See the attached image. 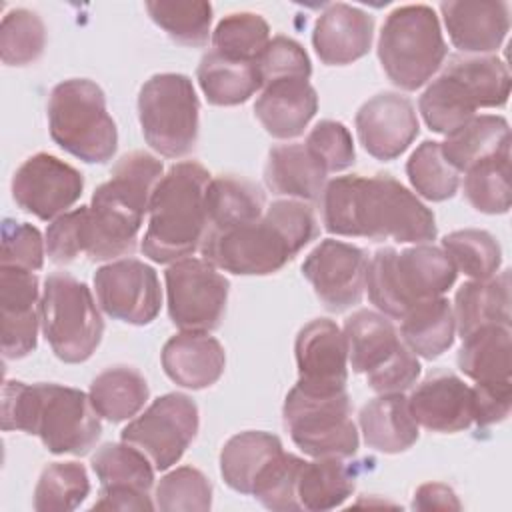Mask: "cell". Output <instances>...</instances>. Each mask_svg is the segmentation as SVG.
Masks as SVG:
<instances>
[{
  "label": "cell",
  "instance_id": "obj_1",
  "mask_svg": "<svg viewBox=\"0 0 512 512\" xmlns=\"http://www.w3.org/2000/svg\"><path fill=\"white\" fill-rule=\"evenodd\" d=\"M320 210L324 228L336 236L416 244L436 238L432 210L390 174L330 180L320 194Z\"/></svg>",
  "mask_w": 512,
  "mask_h": 512
},
{
  "label": "cell",
  "instance_id": "obj_2",
  "mask_svg": "<svg viewBox=\"0 0 512 512\" xmlns=\"http://www.w3.org/2000/svg\"><path fill=\"white\" fill-rule=\"evenodd\" d=\"M318 234L310 206L276 200L252 222L208 234L202 256L212 266L238 276H266L284 268Z\"/></svg>",
  "mask_w": 512,
  "mask_h": 512
},
{
  "label": "cell",
  "instance_id": "obj_3",
  "mask_svg": "<svg viewBox=\"0 0 512 512\" xmlns=\"http://www.w3.org/2000/svg\"><path fill=\"white\" fill-rule=\"evenodd\" d=\"M162 170V162L148 152H130L116 162L110 180L94 190L88 206L84 254L90 260H112L136 250Z\"/></svg>",
  "mask_w": 512,
  "mask_h": 512
},
{
  "label": "cell",
  "instance_id": "obj_4",
  "mask_svg": "<svg viewBox=\"0 0 512 512\" xmlns=\"http://www.w3.org/2000/svg\"><path fill=\"white\" fill-rule=\"evenodd\" d=\"M2 430L34 434L52 454L82 456L100 438L102 422L90 396L78 388L6 380L2 386Z\"/></svg>",
  "mask_w": 512,
  "mask_h": 512
},
{
  "label": "cell",
  "instance_id": "obj_5",
  "mask_svg": "<svg viewBox=\"0 0 512 512\" xmlns=\"http://www.w3.org/2000/svg\"><path fill=\"white\" fill-rule=\"evenodd\" d=\"M210 172L196 160L174 164L158 182L148 228L142 238V252L158 264L192 256L206 238V190Z\"/></svg>",
  "mask_w": 512,
  "mask_h": 512
},
{
  "label": "cell",
  "instance_id": "obj_6",
  "mask_svg": "<svg viewBox=\"0 0 512 512\" xmlns=\"http://www.w3.org/2000/svg\"><path fill=\"white\" fill-rule=\"evenodd\" d=\"M510 96V72L496 56H452L422 92L420 114L430 130L452 134L478 108H500Z\"/></svg>",
  "mask_w": 512,
  "mask_h": 512
},
{
  "label": "cell",
  "instance_id": "obj_7",
  "mask_svg": "<svg viewBox=\"0 0 512 512\" xmlns=\"http://www.w3.org/2000/svg\"><path fill=\"white\" fill-rule=\"evenodd\" d=\"M456 268L442 248L418 244L396 252L380 248L368 262L366 288L370 302L394 320L418 302L444 296L456 282Z\"/></svg>",
  "mask_w": 512,
  "mask_h": 512
},
{
  "label": "cell",
  "instance_id": "obj_8",
  "mask_svg": "<svg viewBox=\"0 0 512 512\" xmlns=\"http://www.w3.org/2000/svg\"><path fill=\"white\" fill-rule=\"evenodd\" d=\"M46 110L50 136L62 150L88 164L112 160L118 148V130L96 82L70 78L56 84Z\"/></svg>",
  "mask_w": 512,
  "mask_h": 512
},
{
  "label": "cell",
  "instance_id": "obj_9",
  "mask_svg": "<svg viewBox=\"0 0 512 512\" xmlns=\"http://www.w3.org/2000/svg\"><path fill=\"white\" fill-rule=\"evenodd\" d=\"M446 54L438 16L430 6H398L386 16L378 38V60L394 86L418 90L440 70Z\"/></svg>",
  "mask_w": 512,
  "mask_h": 512
},
{
  "label": "cell",
  "instance_id": "obj_10",
  "mask_svg": "<svg viewBox=\"0 0 512 512\" xmlns=\"http://www.w3.org/2000/svg\"><path fill=\"white\" fill-rule=\"evenodd\" d=\"M40 322L52 352L66 364L86 362L104 334V320L90 288L66 272H54L46 278Z\"/></svg>",
  "mask_w": 512,
  "mask_h": 512
},
{
  "label": "cell",
  "instance_id": "obj_11",
  "mask_svg": "<svg viewBox=\"0 0 512 512\" xmlns=\"http://www.w3.org/2000/svg\"><path fill=\"white\" fill-rule=\"evenodd\" d=\"M138 118L152 150L166 158L190 154L200 130V102L192 80L174 72L148 78L138 94Z\"/></svg>",
  "mask_w": 512,
  "mask_h": 512
},
{
  "label": "cell",
  "instance_id": "obj_12",
  "mask_svg": "<svg viewBox=\"0 0 512 512\" xmlns=\"http://www.w3.org/2000/svg\"><path fill=\"white\" fill-rule=\"evenodd\" d=\"M348 360L374 392L408 390L420 376V362L400 340L392 322L378 312L358 310L344 322Z\"/></svg>",
  "mask_w": 512,
  "mask_h": 512
},
{
  "label": "cell",
  "instance_id": "obj_13",
  "mask_svg": "<svg viewBox=\"0 0 512 512\" xmlns=\"http://www.w3.org/2000/svg\"><path fill=\"white\" fill-rule=\"evenodd\" d=\"M292 442L312 458H348L358 450V430L346 390L312 392L294 386L282 406Z\"/></svg>",
  "mask_w": 512,
  "mask_h": 512
},
{
  "label": "cell",
  "instance_id": "obj_14",
  "mask_svg": "<svg viewBox=\"0 0 512 512\" xmlns=\"http://www.w3.org/2000/svg\"><path fill=\"white\" fill-rule=\"evenodd\" d=\"M168 314L184 332H210L222 322L228 302V280L204 258H182L166 272Z\"/></svg>",
  "mask_w": 512,
  "mask_h": 512
},
{
  "label": "cell",
  "instance_id": "obj_15",
  "mask_svg": "<svg viewBox=\"0 0 512 512\" xmlns=\"http://www.w3.org/2000/svg\"><path fill=\"white\" fill-rule=\"evenodd\" d=\"M198 406L180 392L156 398L122 430V442L148 456L156 470L174 466L198 432Z\"/></svg>",
  "mask_w": 512,
  "mask_h": 512
},
{
  "label": "cell",
  "instance_id": "obj_16",
  "mask_svg": "<svg viewBox=\"0 0 512 512\" xmlns=\"http://www.w3.org/2000/svg\"><path fill=\"white\" fill-rule=\"evenodd\" d=\"M94 288L100 308L126 324H150L162 306L156 270L136 258H122L98 268Z\"/></svg>",
  "mask_w": 512,
  "mask_h": 512
},
{
  "label": "cell",
  "instance_id": "obj_17",
  "mask_svg": "<svg viewBox=\"0 0 512 512\" xmlns=\"http://www.w3.org/2000/svg\"><path fill=\"white\" fill-rule=\"evenodd\" d=\"M82 190V174L46 152L26 158L12 178L14 202L40 220H56L66 214Z\"/></svg>",
  "mask_w": 512,
  "mask_h": 512
},
{
  "label": "cell",
  "instance_id": "obj_18",
  "mask_svg": "<svg viewBox=\"0 0 512 512\" xmlns=\"http://www.w3.org/2000/svg\"><path fill=\"white\" fill-rule=\"evenodd\" d=\"M366 268L368 256L362 248L328 238L306 256L302 274L324 308L344 312L362 300Z\"/></svg>",
  "mask_w": 512,
  "mask_h": 512
},
{
  "label": "cell",
  "instance_id": "obj_19",
  "mask_svg": "<svg viewBox=\"0 0 512 512\" xmlns=\"http://www.w3.org/2000/svg\"><path fill=\"white\" fill-rule=\"evenodd\" d=\"M298 386L312 392L346 390L348 346L344 332L328 318L308 322L294 344Z\"/></svg>",
  "mask_w": 512,
  "mask_h": 512
},
{
  "label": "cell",
  "instance_id": "obj_20",
  "mask_svg": "<svg viewBox=\"0 0 512 512\" xmlns=\"http://www.w3.org/2000/svg\"><path fill=\"white\" fill-rule=\"evenodd\" d=\"M356 132L364 150L376 160H394L420 132L414 104L396 92H380L356 112Z\"/></svg>",
  "mask_w": 512,
  "mask_h": 512
},
{
  "label": "cell",
  "instance_id": "obj_21",
  "mask_svg": "<svg viewBox=\"0 0 512 512\" xmlns=\"http://www.w3.org/2000/svg\"><path fill=\"white\" fill-rule=\"evenodd\" d=\"M38 278L30 270L0 266V340L6 360L28 356L36 348L40 302Z\"/></svg>",
  "mask_w": 512,
  "mask_h": 512
},
{
  "label": "cell",
  "instance_id": "obj_22",
  "mask_svg": "<svg viewBox=\"0 0 512 512\" xmlns=\"http://www.w3.org/2000/svg\"><path fill=\"white\" fill-rule=\"evenodd\" d=\"M440 12L452 44L464 54H484L500 48L510 30L508 2H442Z\"/></svg>",
  "mask_w": 512,
  "mask_h": 512
},
{
  "label": "cell",
  "instance_id": "obj_23",
  "mask_svg": "<svg viewBox=\"0 0 512 512\" xmlns=\"http://www.w3.org/2000/svg\"><path fill=\"white\" fill-rule=\"evenodd\" d=\"M374 36V18L350 4H330L312 30V46L328 66H346L368 54Z\"/></svg>",
  "mask_w": 512,
  "mask_h": 512
},
{
  "label": "cell",
  "instance_id": "obj_24",
  "mask_svg": "<svg viewBox=\"0 0 512 512\" xmlns=\"http://www.w3.org/2000/svg\"><path fill=\"white\" fill-rule=\"evenodd\" d=\"M408 406L414 420L432 432H460L472 424V388L450 372L420 382Z\"/></svg>",
  "mask_w": 512,
  "mask_h": 512
},
{
  "label": "cell",
  "instance_id": "obj_25",
  "mask_svg": "<svg viewBox=\"0 0 512 512\" xmlns=\"http://www.w3.org/2000/svg\"><path fill=\"white\" fill-rule=\"evenodd\" d=\"M226 366L222 344L208 332H180L162 348L166 376L182 388L202 390L216 384Z\"/></svg>",
  "mask_w": 512,
  "mask_h": 512
},
{
  "label": "cell",
  "instance_id": "obj_26",
  "mask_svg": "<svg viewBox=\"0 0 512 512\" xmlns=\"http://www.w3.org/2000/svg\"><path fill=\"white\" fill-rule=\"evenodd\" d=\"M262 88L254 104V114L264 130L280 140L300 136L318 110V96L310 82L284 78L268 82Z\"/></svg>",
  "mask_w": 512,
  "mask_h": 512
},
{
  "label": "cell",
  "instance_id": "obj_27",
  "mask_svg": "<svg viewBox=\"0 0 512 512\" xmlns=\"http://www.w3.org/2000/svg\"><path fill=\"white\" fill-rule=\"evenodd\" d=\"M360 430L366 446L384 454L404 452L418 440V422L402 392L382 394L364 404Z\"/></svg>",
  "mask_w": 512,
  "mask_h": 512
},
{
  "label": "cell",
  "instance_id": "obj_28",
  "mask_svg": "<svg viewBox=\"0 0 512 512\" xmlns=\"http://www.w3.org/2000/svg\"><path fill=\"white\" fill-rule=\"evenodd\" d=\"M326 174L306 144L274 146L264 166L266 186L274 194L302 200H316L322 194Z\"/></svg>",
  "mask_w": 512,
  "mask_h": 512
},
{
  "label": "cell",
  "instance_id": "obj_29",
  "mask_svg": "<svg viewBox=\"0 0 512 512\" xmlns=\"http://www.w3.org/2000/svg\"><path fill=\"white\" fill-rule=\"evenodd\" d=\"M452 312L460 338L488 324L510 326V270H502L496 278L462 284Z\"/></svg>",
  "mask_w": 512,
  "mask_h": 512
},
{
  "label": "cell",
  "instance_id": "obj_30",
  "mask_svg": "<svg viewBox=\"0 0 512 512\" xmlns=\"http://www.w3.org/2000/svg\"><path fill=\"white\" fill-rule=\"evenodd\" d=\"M196 78L206 100L214 106H238L262 88L258 62L226 58L216 50L202 56Z\"/></svg>",
  "mask_w": 512,
  "mask_h": 512
},
{
  "label": "cell",
  "instance_id": "obj_31",
  "mask_svg": "<svg viewBox=\"0 0 512 512\" xmlns=\"http://www.w3.org/2000/svg\"><path fill=\"white\" fill-rule=\"evenodd\" d=\"M442 156L456 172H466L504 150H510V128L506 118L482 114L470 118L440 142Z\"/></svg>",
  "mask_w": 512,
  "mask_h": 512
},
{
  "label": "cell",
  "instance_id": "obj_32",
  "mask_svg": "<svg viewBox=\"0 0 512 512\" xmlns=\"http://www.w3.org/2000/svg\"><path fill=\"white\" fill-rule=\"evenodd\" d=\"M264 210L266 196L256 184L236 176L212 178L206 190V236L252 222L260 218Z\"/></svg>",
  "mask_w": 512,
  "mask_h": 512
},
{
  "label": "cell",
  "instance_id": "obj_33",
  "mask_svg": "<svg viewBox=\"0 0 512 512\" xmlns=\"http://www.w3.org/2000/svg\"><path fill=\"white\" fill-rule=\"evenodd\" d=\"M280 452L282 442L278 436L262 430L240 432L232 436L220 452V474L232 490L252 494L256 478Z\"/></svg>",
  "mask_w": 512,
  "mask_h": 512
},
{
  "label": "cell",
  "instance_id": "obj_34",
  "mask_svg": "<svg viewBox=\"0 0 512 512\" xmlns=\"http://www.w3.org/2000/svg\"><path fill=\"white\" fill-rule=\"evenodd\" d=\"M454 332V312L444 296L418 302L402 316L400 334L404 344L426 360L442 356L452 346Z\"/></svg>",
  "mask_w": 512,
  "mask_h": 512
},
{
  "label": "cell",
  "instance_id": "obj_35",
  "mask_svg": "<svg viewBox=\"0 0 512 512\" xmlns=\"http://www.w3.org/2000/svg\"><path fill=\"white\" fill-rule=\"evenodd\" d=\"M460 370L474 382H502L512 374L510 326L488 324L466 338L458 352Z\"/></svg>",
  "mask_w": 512,
  "mask_h": 512
},
{
  "label": "cell",
  "instance_id": "obj_36",
  "mask_svg": "<svg viewBox=\"0 0 512 512\" xmlns=\"http://www.w3.org/2000/svg\"><path fill=\"white\" fill-rule=\"evenodd\" d=\"M356 470L342 458H316L300 468L296 498L300 510H330L354 492Z\"/></svg>",
  "mask_w": 512,
  "mask_h": 512
},
{
  "label": "cell",
  "instance_id": "obj_37",
  "mask_svg": "<svg viewBox=\"0 0 512 512\" xmlns=\"http://www.w3.org/2000/svg\"><path fill=\"white\" fill-rule=\"evenodd\" d=\"M146 378L130 366H112L90 384V402L100 418L124 422L136 416L148 400Z\"/></svg>",
  "mask_w": 512,
  "mask_h": 512
},
{
  "label": "cell",
  "instance_id": "obj_38",
  "mask_svg": "<svg viewBox=\"0 0 512 512\" xmlns=\"http://www.w3.org/2000/svg\"><path fill=\"white\" fill-rule=\"evenodd\" d=\"M90 464L102 488H134L150 492L154 484L152 462L144 452L126 442H108L100 446Z\"/></svg>",
  "mask_w": 512,
  "mask_h": 512
},
{
  "label": "cell",
  "instance_id": "obj_39",
  "mask_svg": "<svg viewBox=\"0 0 512 512\" xmlns=\"http://www.w3.org/2000/svg\"><path fill=\"white\" fill-rule=\"evenodd\" d=\"M90 492L86 468L78 462L48 464L34 488V510L70 512L78 508Z\"/></svg>",
  "mask_w": 512,
  "mask_h": 512
},
{
  "label": "cell",
  "instance_id": "obj_40",
  "mask_svg": "<svg viewBox=\"0 0 512 512\" xmlns=\"http://www.w3.org/2000/svg\"><path fill=\"white\" fill-rule=\"evenodd\" d=\"M464 196L478 212L506 214L510 210V150L466 170Z\"/></svg>",
  "mask_w": 512,
  "mask_h": 512
},
{
  "label": "cell",
  "instance_id": "obj_41",
  "mask_svg": "<svg viewBox=\"0 0 512 512\" xmlns=\"http://www.w3.org/2000/svg\"><path fill=\"white\" fill-rule=\"evenodd\" d=\"M442 250L452 260L456 272L472 280H488L502 264V250L496 238L486 230H456L444 236Z\"/></svg>",
  "mask_w": 512,
  "mask_h": 512
},
{
  "label": "cell",
  "instance_id": "obj_42",
  "mask_svg": "<svg viewBox=\"0 0 512 512\" xmlns=\"http://www.w3.org/2000/svg\"><path fill=\"white\" fill-rule=\"evenodd\" d=\"M150 18L178 44L204 46L210 38L212 6L202 0L146 2Z\"/></svg>",
  "mask_w": 512,
  "mask_h": 512
},
{
  "label": "cell",
  "instance_id": "obj_43",
  "mask_svg": "<svg viewBox=\"0 0 512 512\" xmlns=\"http://www.w3.org/2000/svg\"><path fill=\"white\" fill-rule=\"evenodd\" d=\"M270 42V26L260 14L234 12L224 16L212 32L214 50L226 58L258 62Z\"/></svg>",
  "mask_w": 512,
  "mask_h": 512
},
{
  "label": "cell",
  "instance_id": "obj_44",
  "mask_svg": "<svg viewBox=\"0 0 512 512\" xmlns=\"http://www.w3.org/2000/svg\"><path fill=\"white\" fill-rule=\"evenodd\" d=\"M406 174L412 188L426 200L442 202L456 194L458 172L442 156L440 142H422L406 162Z\"/></svg>",
  "mask_w": 512,
  "mask_h": 512
},
{
  "label": "cell",
  "instance_id": "obj_45",
  "mask_svg": "<svg viewBox=\"0 0 512 512\" xmlns=\"http://www.w3.org/2000/svg\"><path fill=\"white\" fill-rule=\"evenodd\" d=\"M46 46L42 18L26 8L10 10L0 24V58L6 66L36 62Z\"/></svg>",
  "mask_w": 512,
  "mask_h": 512
},
{
  "label": "cell",
  "instance_id": "obj_46",
  "mask_svg": "<svg viewBox=\"0 0 512 512\" xmlns=\"http://www.w3.org/2000/svg\"><path fill=\"white\" fill-rule=\"evenodd\" d=\"M304 460L284 450L268 462L252 486V496L268 510L294 512L300 510L296 484Z\"/></svg>",
  "mask_w": 512,
  "mask_h": 512
},
{
  "label": "cell",
  "instance_id": "obj_47",
  "mask_svg": "<svg viewBox=\"0 0 512 512\" xmlns=\"http://www.w3.org/2000/svg\"><path fill=\"white\" fill-rule=\"evenodd\" d=\"M154 498V506L164 512H206L212 506V484L200 470L180 466L160 478Z\"/></svg>",
  "mask_w": 512,
  "mask_h": 512
},
{
  "label": "cell",
  "instance_id": "obj_48",
  "mask_svg": "<svg viewBox=\"0 0 512 512\" xmlns=\"http://www.w3.org/2000/svg\"><path fill=\"white\" fill-rule=\"evenodd\" d=\"M0 242V266H12L30 272L42 268L46 242L42 240L36 226L6 218L0 228Z\"/></svg>",
  "mask_w": 512,
  "mask_h": 512
},
{
  "label": "cell",
  "instance_id": "obj_49",
  "mask_svg": "<svg viewBox=\"0 0 512 512\" xmlns=\"http://www.w3.org/2000/svg\"><path fill=\"white\" fill-rule=\"evenodd\" d=\"M308 150L320 160L326 172H340L354 164V142L350 130L336 120L318 122L306 142Z\"/></svg>",
  "mask_w": 512,
  "mask_h": 512
},
{
  "label": "cell",
  "instance_id": "obj_50",
  "mask_svg": "<svg viewBox=\"0 0 512 512\" xmlns=\"http://www.w3.org/2000/svg\"><path fill=\"white\" fill-rule=\"evenodd\" d=\"M258 68L262 74V86L284 78L310 80L312 66L306 50L292 38L276 36L268 42L258 58Z\"/></svg>",
  "mask_w": 512,
  "mask_h": 512
},
{
  "label": "cell",
  "instance_id": "obj_51",
  "mask_svg": "<svg viewBox=\"0 0 512 512\" xmlns=\"http://www.w3.org/2000/svg\"><path fill=\"white\" fill-rule=\"evenodd\" d=\"M88 206L74 208L56 220L46 230V252L54 264H70L84 254V224Z\"/></svg>",
  "mask_w": 512,
  "mask_h": 512
},
{
  "label": "cell",
  "instance_id": "obj_52",
  "mask_svg": "<svg viewBox=\"0 0 512 512\" xmlns=\"http://www.w3.org/2000/svg\"><path fill=\"white\" fill-rule=\"evenodd\" d=\"M512 404V384L502 382H476L472 388V422L486 428L506 420Z\"/></svg>",
  "mask_w": 512,
  "mask_h": 512
},
{
  "label": "cell",
  "instance_id": "obj_53",
  "mask_svg": "<svg viewBox=\"0 0 512 512\" xmlns=\"http://www.w3.org/2000/svg\"><path fill=\"white\" fill-rule=\"evenodd\" d=\"M94 510H152L150 492L134 488H100V498L92 504Z\"/></svg>",
  "mask_w": 512,
  "mask_h": 512
},
{
  "label": "cell",
  "instance_id": "obj_54",
  "mask_svg": "<svg viewBox=\"0 0 512 512\" xmlns=\"http://www.w3.org/2000/svg\"><path fill=\"white\" fill-rule=\"evenodd\" d=\"M412 506L418 510H460V502L452 488L438 482L422 484L414 494Z\"/></svg>",
  "mask_w": 512,
  "mask_h": 512
}]
</instances>
